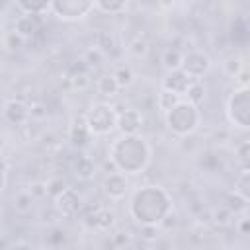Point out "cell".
I'll list each match as a JSON object with an SVG mask.
<instances>
[{
  "label": "cell",
  "instance_id": "60d3db41",
  "mask_svg": "<svg viewBox=\"0 0 250 250\" xmlns=\"http://www.w3.org/2000/svg\"><path fill=\"white\" fill-rule=\"evenodd\" d=\"M238 230H240V234H248V217H242V219H240Z\"/></svg>",
  "mask_w": 250,
  "mask_h": 250
},
{
  "label": "cell",
  "instance_id": "f1b7e54d",
  "mask_svg": "<svg viewBox=\"0 0 250 250\" xmlns=\"http://www.w3.org/2000/svg\"><path fill=\"white\" fill-rule=\"evenodd\" d=\"M27 107H29V119H33V121H43V119H47V115H49V107H47L45 104L35 102V104L27 105Z\"/></svg>",
  "mask_w": 250,
  "mask_h": 250
},
{
  "label": "cell",
  "instance_id": "5b68a950",
  "mask_svg": "<svg viewBox=\"0 0 250 250\" xmlns=\"http://www.w3.org/2000/svg\"><path fill=\"white\" fill-rule=\"evenodd\" d=\"M248 113H250V92L248 88H238L232 92L229 100V119L246 129L248 127Z\"/></svg>",
  "mask_w": 250,
  "mask_h": 250
},
{
  "label": "cell",
  "instance_id": "8992f818",
  "mask_svg": "<svg viewBox=\"0 0 250 250\" xmlns=\"http://www.w3.org/2000/svg\"><path fill=\"white\" fill-rule=\"evenodd\" d=\"M51 10L57 14V18L72 21V20H82L94 10V2H84V0H57L51 2Z\"/></svg>",
  "mask_w": 250,
  "mask_h": 250
},
{
  "label": "cell",
  "instance_id": "8fae6325",
  "mask_svg": "<svg viewBox=\"0 0 250 250\" xmlns=\"http://www.w3.org/2000/svg\"><path fill=\"white\" fill-rule=\"evenodd\" d=\"M193 80L184 72V70H172L166 74V78L162 80V90H168L172 94H178V96H184L188 86L191 84Z\"/></svg>",
  "mask_w": 250,
  "mask_h": 250
},
{
  "label": "cell",
  "instance_id": "f35d334b",
  "mask_svg": "<svg viewBox=\"0 0 250 250\" xmlns=\"http://www.w3.org/2000/svg\"><path fill=\"white\" fill-rule=\"evenodd\" d=\"M6 178H8V166H6V160L0 156V191L6 188Z\"/></svg>",
  "mask_w": 250,
  "mask_h": 250
},
{
  "label": "cell",
  "instance_id": "52a82bcc",
  "mask_svg": "<svg viewBox=\"0 0 250 250\" xmlns=\"http://www.w3.org/2000/svg\"><path fill=\"white\" fill-rule=\"evenodd\" d=\"M209 68H211V61L201 51H189V53H186L184 59H182V66H180V70H184L191 80H199Z\"/></svg>",
  "mask_w": 250,
  "mask_h": 250
},
{
  "label": "cell",
  "instance_id": "3957f363",
  "mask_svg": "<svg viewBox=\"0 0 250 250\" xmlns=\"http://www.w3.org/2000/svg\"><path fill=\"white\" fill-rule=\"evenodd\" d=\"M84 121H86V127H88L90 135L104 137V135H109L115 129L117 111L113 109V105H109L105 102H100V104H94L88 109V113L84 115Z\"/></svg>",
  "mask_w": 250,
  "mask_h": 250
},
{
  "label": "cell",
  "instance_id": "f6af8a7d",
  "mask_svg": "<svg viewBox=\"0 0 250 250\" xmlns=\"http://www.w3.org/2000/svg\"><path fill=\"white\" fill-rule=\"evenodd\" d=\"M150 250H154V248H150Z\"/></svg>",
  "mask_w": 250,
  "mask_h": 250
},
{
  "label": "cell",
  "instance_id": "ac0fdd59",
  "mask_svg": "<svg viewBox=\"0 0 250 250\" xmlns=\"http://www.w3.org/2000/svg\"><path fill=\"white\" fill-rule=\"evenodd\" d=\"M72 170L80 180H90L94 176V172H96V164H94V160L90 156H78L74 160V164H72Z\"/></svg>",
  "mask_w": 250,
  "mask_h": 250
},
{
  "label": "cell",
  "instance_id": "ffe728a7",
  "mask_svg": "<svg viewBox=\"0 0 250 250\" xmlns=\"http://www.w3.org/2000/svg\"><path fill=\"white\" fill-rule=\"evenodd\" d=\"M186 102L188 104H191V105H199L201 102H203V98H205V86L199 82V80H193L189 86H188V90H186Z\"/></svg>",
  "mask_w": 250,
  "mask_h": 250
},
{
  "label": "cell",
  "instance_id": "2e32d148",
  "mask_svg": "<svg viewBox=\"0 0 250 250\" xmlns=\"http://www.w3.org/2000/svg\"><path fill=\"white\" fill-rule=\"evenodd\" d=\"M70 84L74 90L84 92L92 86V78H90V66L84 61H78V66L72 68L70 72Z\"/></svg>",
  "mask_w": 250,
  "mask_h": 250
},
{
  "label": "cell",
  "instance_id": "ee69618b",
  "mask_svg": "<svg viewBox=\"0 0 250 250\" xmlns=\"http://www.w3.org/2000/svg\"><path fill=\"white\" fill-rule=\"evenodd\" d=\"M111 250H123V248H111Z\"/></svg>",
  "mask_w": 250,
  "mask_h": 250
},
{
  "label": "cell",
  "instance_id": "4dcf8cb0",
  "mask_svg": "<svg viewBox=\"0 0 250 250\" xmlns=\"http://www.w3.org/2000/svg\"><path fill=\"white\" fill-rule=\"evenodd\" d=\"M90 68L92 66H98V64H102L104 62V53L100 51V49H96V47H92V49H88L86 51V55H84V59H82Z\"/></svg>",
  "mask_w": 250,
  "mask_h": 250
},
{
  "label": "cell",
  "instance_id": "e0dca14e",
  "mask_svg": "<svg viewBox=\"0 0 250 250\" xmlns=\"http://www.w3.org/2000/svg\"><path fill=\"white\" fill-rule=\"evenodd\" d=\"M96 92L102 96V98H113V96H117V92H119V86H117V82H115V78L111 76V74H102L98 80H96Z\"/></svg>",
  "mask_w": 250,
  "mask_h": 250
},
{
  "label": "cell",
  "instance_id": "5bb4252c",
  "mask_svg": "<svg viewBox=\"0 0 250 250\" xmlns=\"http://www.w3.org/2000/svg\"><path fill=\"white\" fill-rule=\"evenodd\" d=\"M86 223H88L90 229H96L100 232H107L115 225V215L109 209H98L94 215L86 217Z\"/></svg>",
  "mask_w": 250,
  "mask_h": 250
},
{
  "label": "cell",
  "instance_id": "d590c367",
  "mask_svg": "<svg viewBox=\"0 0 250 250\" xmlns=\"http://www.w3.org/2000/svg\"><path fill=\"white\" fill-rule=\"evenodd\" d=\"M6 47L10 49V51H16V49H20L21 45H23V39L16 33V31H10V33H6Z\"/></svg>",
  "mask_w": 250,
  "mask_h": 250
},
{
  "label": "cell",
  "instance_id": "6da1fadb",
  "mask_svg": "<svg viewBox=\"0 0 250 250\" xmlns=\"http://www.w3.org/2000/svg\"><path fill=\"white\" fill-rule=\"evenodd\" d=\"M131 217L143 225H160V221L170 213V197L164 189L148 186L139 189L131 199Z\"/></svg>",
  "mask_w": 250,
  "mask_h": 250
},
{
  "label": "cell",
  "instance_id": "f546056e",
  "mask_svg": "<svg viewBox=\"0 0 250 250\" xmlns=\"http://www.w3.org/2000/svg\"><path fill=\"white\" fill-rule=\"evenodd\" d=\"M229 203L225 205L230 213H238V211H246V207H248V201L246 199H242L240 195H236V193H232V195H229V199H227Z\"/></svg>",
  "mask_w": 250,
  "mask_h": 250
},
{
  "label": "cell",
  "instance_id": "9a60e30c",
  "mask_svg": "<svg viewBox=\"0 0 250 250\" xmlns=\"http://www.w3.org/2000/svg\"><path fill=\"white\" fill-rule=\"evenodd\" d=\"M90 131L86 127V121L84 117H78L74 119V123L70 125V131H68V141L72 143V146H78V148H84L88 143H90Z\"/></svg>",
  "mask_w": 250,
  "mask_h": 250
},
{
  "label": "cell",
  "instance_id": "7a4b0ae2",
  "mask_svg": "<svg viewBox=\"0 0 250 250\" xmlns=\"http://www.w3.org/2000/svg\"><path fill=\"white\" fill-rule=\"evenodd\" d=\"M150 158V148L145 139L137 135H123L111 145V162L123 174H139Z\"/></svg>",
  "mask_w": 250,
  "mask_h": 250
},
{
  "label": "cell",
  "instance_id": "9c48e42d",
  "mask_svg": "<svg viewBox=\"0 0 250 250\" xmlns=\"http://www.w3.org/2000/svg\"><path fill=\"white\" fill-rule=\"evenodd\" d=\"M141 125H143V115H141L139 109H123V111L117 113V123H115V127H117L123 135H127V137L137 135V131L141 129Z\"/></svg>",
  "mask_w": 250,
  "mask_h": 250
},
{
  "label": "cell",
  "instance_id": "7c38bea8",
  "mask_svg": "<svg viewBox=\"0 0 250 250\" xmlns=\"http://www.w3.org/2000/svg\"><path fill=\"white\" fill-rule=\"evenodd\" d=\"M39 29H41V20H39V16H31V14H21L16 20V23H14V31L23 41L29 39V37H33Z\"/></svg>",
  "mask_w": 250,
  "mask_h": 250
},
{
  "label": "cell",
  "instance_id": "836d02e7",
  "mask_svg": "<svg viewBox=\"0 0 250 250\" xmlns=\"http://www.w3.org/2000/svg\"><path fill=\"white\" fill-rule=\"evenodd\" d=\"M68 186H66V182L62 180V178H53V180H49L47 182V195H51V197H57L61 191H64Z\"/></svg>",
  "mask_w": 250,
  "mask_h": 250
},
{
  "label": "cell",
  "instance_id": "44dd1931",
  "mask_svg": "<svg viewBox=\"0 0 250 250\" xmlns=\"http://www.w3.org/2000/svg\"><path fill=\"white\" fill-rule=\"evenodd\" d=\"M180 102H182V96L172 94V92H168V90H160V92H158V98H156V105H158V109H162L164 113H168V111H170L172 107H176Z\"/></svg>",
  "mask_w": 250,
  "mask_h": 250
},
{
  "label": "cell",
  "instance_id": "30bf717a",
  "mask_svg": "<svg viewBox=\"0 0 250 250\" xmlns=\"http://www.w3.org/2000/svg\"><path fill=\"white\" fill-rule=\"evenodd\" d=\"M104 191H105V195L109 197V199H123L125 197V193L129 191V182H127V178L123 176V174H119V172H111L105 180H104Z\"/></svg>",
  "mask_w": 250,
  "mask_h": 250
},
{
  "label": "cell",
  "instance_id": "83f0119b",
  "mask_svg": "<svg viewBox=\"0 0 250 250\" xmlns=\"http://www.w3.org/2000/svg\"><path fill=\"white\" fill-rule=\"evenodd\" d=\"M113 47H115L113 35H111L109 31H98V35H96V49H100V51L105 55V53H109Z\"/></svg>",
  "mask_w": 250,
  "mask_h": 250
},
{
  "label": "cell",
  "instance_id": "603a6c76",
  "mask_svg": "<svg viewBox=\"0 0 250 250\" xmlns=\"http://www.w3.org/2000/svg\"><path fill=\"white\" fill-rule=\"evenodd\" d=\"M16 6L23 14H31V16H41L43 12L51 10V2H27V0H20Z\"/></svg>",
  "mask_w": 250,
  "mask_h": 250
},
{
  "label": "cell",
  "instance_id": "8d00e7d4",
  "mask_svg": "<svg viewBox=\"0 0 250 250\" xmlns=\"http://www.w3.org/2000/svg\"><path fill=\"white\" fill-rule=\"evenodd\" d=\"M230 219H232V213H230L227 207H221V209H217V211L213 213V221H215L217 225H229Z\"/></svg>",
  "mask_w": 250,
  "mask_h": 250
},
{
  "label": "cell",
  "instance_id": "b9f144b4",
  "mask_svg": "<svg viewBox=\"0 0 250 250\" xmlns=\"http://www.w3.org/2000/svg\"><path fill=\"white\" fill-rule=\"evenodd\" d=\"M113 240H115L117 244H127V240H129V238H127V236H121V232H117V234L113 236Z\"/></svg>",
  "mask_w": 250,
  "mask_h": 250
},
{
  "label": "cell",
  "instance_id": "7402d4cb",
  "mask_svg": "<svg viewBox=\"0 0 250 250\" xmlns=\"http://www.w3.org/2000/svg\"><path fill=\"white\" fill-rule=\"evenodd\" d=\"M33 203H35V199L31 197V193H29L27 189L16 193V197H14V209H16L18 213H21V215L29 213V211L33 209Z\"/></svg>",
  "mask_w": 250,
  "mask_h": 250
},
{
  "label": "cell",
  "instance_id": "277c9868",
  "mask_svg": "<svg viewBox=\"0 0 250 250\" xmlns=\"http://www.w3.org/2000/svg\"><path fill=\"white\" fill-rule=\"evenodd\" d=\"M166 123L170 131H174L176 135H189L199 125V111L195 105L188 102H180L176 107H172L166 113Z\"/></svg>",
  "mask_w": 250,
  "mask_h": 250
},
{
  "label": "cell",
  "instance_id": "4fadbf2b",
  "mask_svg": "<svg viewBox=\"0 0 250 250\" xmlns=\"http://www.w3.org/2000/svg\"><path fill=\"white\" fill-rule=\"evenodd\" d=\"M4 117L14 125H21L29 119V107L21 100H10L4 107Z\"/></svg>",
  "mask_w": 250,
  "mask_h": 250
},
{
  "label": "cell",
  "instance_id": "cb8c5ba5",
  "mask_svg": "<svg viewBox=\"0 0 250 250\" xmlns=\"http://www.w3.org/2000/svg\"><path fill=\"white\" fill-rule=\"evenodd\" d=\"M127 51H129V55H133V57L141 59V57H145V55L148 53V41H146L145 37L137 35L135 39H131V41H129Z\"/></svg>",
  "mask_w": 250,
  "mask_h": 250
},
{
  "label": "cell",
  "instance_id": "484cf974",
  "mask_svg": "<svg viewBox=\"0 0 250 250\" xmlns=\"http://www.w3.org/2000/svg\"><path fill=\"white\" fill-rule=\"evenodd\" d=\"M111 76L115 78L119 90H121V88H127V86L133 84V70H131L129 66H117V68L111 72Z\"/></svg>",
  "mask_w": 250,
  "mask_h": 250
},
{
  "label": "cell",
  "instance_id": "4316f807",
  "mask_svg": "<svg viewBox=\"0 0 250 250\" xmlns=\"http://www.w3.org/2000/svg\"><path fill=\"white\" fill-rule=\"evenodd\" d=\"M248 182H250V172L248 168L242 170V174L236 178V188H234V193L240 195L242 199L250 201V189H248Z\"/></svg>",
  "mask_w": 250,
  "mask_h": 250
},
{
  "label": "cell",
  "instance_id": "d6a6232c",
  "mask_svg": "<svg viewBox=\"0 0 250 250\" xmlns=\"http://www.w3.org/2000/svg\"><path fill=\"white\" fill-rule=\"evenodd\" d=\"M141 238L146 242H156L160 238V229L158 225H143L141 227Z\"/></svg>",
  "mask_w": 250,
  "mask_h": 250
},
{
  "label": "cell",
  "instance_id": "7bdbcfd3",
  "mask_svg": "<svg viewBox=\"0 0 250 250\" xmlns=\"http://www.w3.org/2000/svg\"><path fill=\"white\" fill-rule=\"evenodd\" d=\"M4 145H6V143H4V137H2V135H0V150H2V148H4Z\"/></svg>",
  "mask_w": 250,
  "mask_h": 250
},
{
  "label": "cell",
  "instance_id": "ab89813d",
  "mask_svg": "<svg viewBox=\"0 0 250 250\" xmlns=\"http://www.w3.org/2000/svg\"><path fill=\"white\" fill-rule=\"evenodd\" d=\"M8 250H35V248H33L29 242H14Z\"/></svg>",
  "mask_w": 250,
  "mask_h": 250
},
{
  "label": "cell",
  "instance_id": "1f68e13d",
  "mask_svg": "<svg viewBox=\"0 0 250 250\" xmlns=\"http://www.w3.org/2000/svg\"><path fill=\"white\" fill-rule=\"evenodd\" d=\"M223 68H225V72H227L229 76H234V78H236V76L242 72V62H240L238 57H229V59L225 61Z\"/></svg>",
  "mask_w": 250,
  "mask_h": 250
},
{
  "label": "cell",
  "instance_id": "74e56055",
  "mask_svg": "<svg viewBox=\"0 0 250 250\" xmlns=\"http://www.w3.org/2000/svg\"><path fill=\"white\" fill-rule=\"evenodd\" d=\"M248 148H250V143L248 141H244L240 146H238V156H240V162H242V166L244 168H248Z\"/></svg>",
  "mask_w": 250,
  "mask_h": 250
},
{
  "label": "cell",
  "instance_id": "d4e9b609",
  "mask_svg": "<svg viewBox=\"0 0 250 250\" xmlns=\"http://www.w3.org/2000/svg\"><path fill=\"white\" fill-rule=\"evenodd\" d=\"M94 10L115 16V14H121L127 10V2H94Z\"/></svg>",
  "mask_w": 250,
  "mask_h": 250
},
{
  "label": "cell",
  "instance_id": "ba28073f",
  "mask_svg": "<svg viewBox=\"0 0 250 250\" xmlns=\"http://www.w3.org/2000/svg\"><path fill=\"white\" fill-rule=\"evenodd\" d=\"M53 201H55V211L61 217H64V219L76 217L78 211H80V207H82L78 193L74 189H70V188H66L64 191H61L57 197H53Z\"/></svg>",
  "mask_w": 250,
  "mask_h": 250
},
{
  "label": "cell",
  "instance_id": "d6986e66",
  "mask_svg": "<svg viewBox=\"0 0 250 250\" xmlns=\"http://www.w3.org/2000/svg\"><path fill=\"white\" fill-rule=\"evenodd\" d=\"M182 59H184L182 51L170 47V49H166V51L162 53V66H164L168 72H172V70H180V66H182Z\"/></svg>",
  "mask_w": 250,
  "mask_h": 250
},
{
  "label": "cell",
  "instance_id": "e575fe53",
  "mask_svg": "<svg viewBox=\"0 0 250 250\" xmlns=\"http://www.w3.org/2000/svg\"><path fill=\"white\" fill-rule=\"evenodd\" d=\"M27 191L31 193V197H33L35 201H37V199H43V197H47V184H43V182H33Z\"/></svg>",
  "mask_w": 250,
  "mask_h": 250
}]
</instances>
